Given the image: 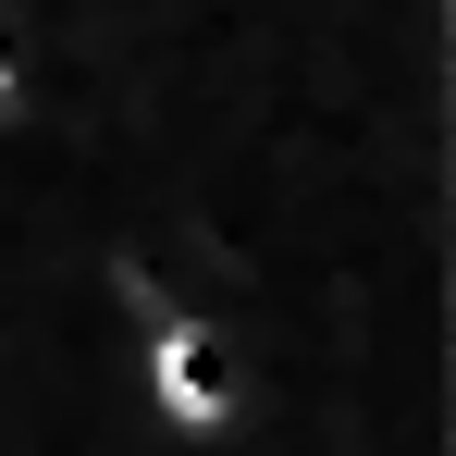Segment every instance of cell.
<instances>
[{
	"label": "cell",
	"instance_id": "obj_1",
	"mask_svg": "<svg viewBox=\"0 0 456 456\" xmlns=\"http://www.w3.org/2000/svg\"><path fill=\"white\" fill-rule=\"evenodd\" d=\"M124 382H136V407H149L160 432H185V444L259 419V346L234 333L223 308H160L149 333L124 346Z\"/></svg>",
	"mask_w": 456,
	"mask_h": 456
},
{
	"label": "cell",
	"instance_id": "obj_2",
	"mask_svg": "<svg viewBox=\"0 0 456 456\" xmlns=\"http://www.w3.org/2000/svg\"><path fill=\"white\" fill-rule=\"evenodd\" d=\"M50 99V50H37V12L25 0H0V124L12 111H37Z\"/></svg>",
	"mask_w": 456,
	"mask_h": 456
}]
</instances>
